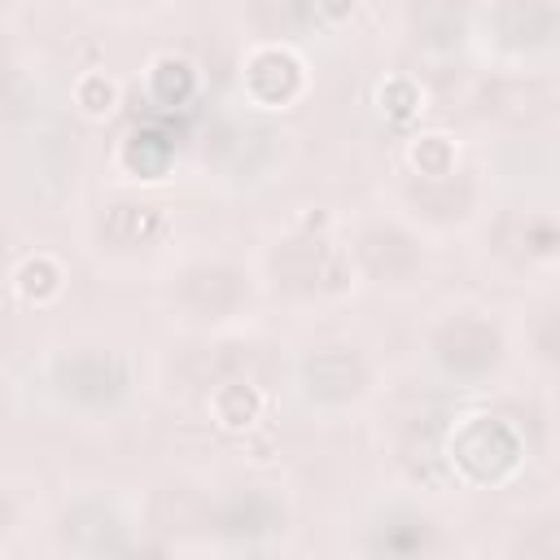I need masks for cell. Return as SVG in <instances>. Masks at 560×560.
<instances>
[{
    "label": "cell",
    "instance_id": "1",
    "mask_svg": "<svg viewBox=\"0 0 560 560\" xmlns=\"http://www.w3.org/2000/svg\"><path fill=\"white\" fill-rule=\"evenodd\" d=\"M210 416L223 433H249L254 420L262 416V394L249 381H223L210 394Z\"/></svg>",
    "mask_w": 560,
    "mask_h": 560
},
{
    "label": "cell",
    "instance_id": "2",
    "mask_svg": "<svg viewBox=\"0 0 560 560\" xmlns=\"http://www.w3.org/2000/svg\"><path fill=\"white\" fill-rule=\"evenodd\" d=\"M61 289H66V271H61V262H57L52 254H44V249L31 254V258H22V262L13 267V293H18L22 302H31V306L57 302Z\"/></svg>",
    "mask_w": 560,
    "mask_h": 560
},
{
    "label": "cell",
    "instance_id": "5",
    "mask_svg": "<svg viewBox=\"0 0 560 560\" xmlns=\"http://www.w3.org/2000/svg\"><path fill=\"white\" fill-rule=\"evenodd\" d=\"M376 101H381V109L389 118H411L416 109H424V96H420V88L411 79H385L381 92H376Z\"/></svg>",
    "mask_w": 560,
    "mask_h": 560
},
{
    "label": "cell",
    "instance_id": "6",
    "mask_svg": "<svg viewBox=\"0 0 560 560\" xmlns=\"http://www.w3.org/2000/svg\"><path fill=\"white\" fill-rule=\"evenodd\" d=\"M315 13L328 22V26H341L359 13V0H315Z\"/></svg>",
    "mask_w": 560,
    "mask_h": 560
},
{
    "label": "cell",
    "instance_id": "4",
    "mask_svg": "<svg viewBox=\"0 0 560 560\" xmlns=\"http://www.w3.org/2000/svg\"><path fill=\"white\" fill-rule=\"evenodd\" d=\"M455 158H459V144L451 140V136H442V131H433V136H416L411 144H407V162L420 171V175H451V166H455Z\"/></svg>",
    "mask_w": 560,
    "mask_h": 560
},
{
    "label": "cell",
    "instance_id": "3",
    "mask_svg": "<svg viewBox=\"0 0 560 560\" xmlns=\"http://www.w3.org/2000/svg\"><path fill=\"white\" fill-rule=\"evenodd\" d=\"M118 101H122V88H118L114 74H105V70H83V74L74 79V105H79L83 118L105 122V118L118 109Z\"/></svg>",
    "mask_w": 560,
    "mask_h": 560
}]
</instances>
